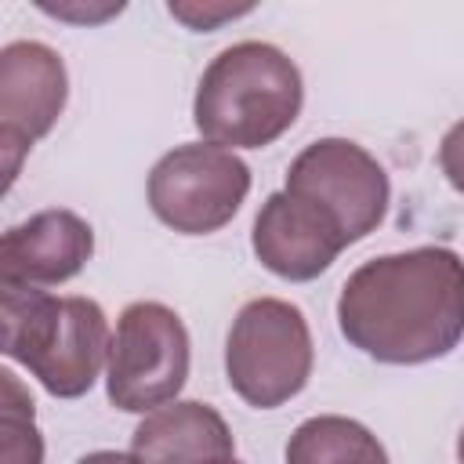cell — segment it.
Segmentation results:
<instances>
[{
  "label": "cell",
  "mask_w": 464,
  "mask_h": 464,
  "mask_svg": "<svg viewBox=\"0 0 464 464\" xmlns=\"http://www.w3.org/2000/svg\"><path fill=\"white\" fill-rule=\"evenodd\" d=\"M341 337L388 366L450 355L464 337V257L413 246L362 261L337 297Z\"/></svg>",
  "instance_id": "cell-1"
},
{
  "label": "cell",
  "mask_w": 464,
  "mask_h": 464,
  "mask_svg": "<svg viewBox=\"0 0 464 464\" xmlns=\"http://www.w3.org/2000/svg\"><path fill=\"white\" fill-rule=\"evenodd\" d=\"M304 105L301 69L265 40L225 47L199 76L192 123L218 149H265L283 138Z\"/></svg>",
  "instance_id": "cell-2"
},
{
  "label": "cell",
  "mask_w": 464,
  "mask_h": 464,
  "mask_svg": "<svg viewBox=\"0 0 464 464\" xmlns=\"http://www.w3.org/2000/svg\"><path fill=\"white\" fill-rule=\"evenodd\" d=\"M4 355L22 362L54 399H80L109 362V319L91 297L0 286Z\"/></svg>",
  "instance_id": "cell-3"
},
{
  "label": "cell",
  "mask_w": 464,
  "mask_h": 464,
  "mask_svg": "<svg viewBox=\"0 0 464 464\" xmlns=\"http://www.w3.org/2000/svg\"><path fill=\"white\" fill-rule=\"evenodd\" d=\"M315 362L308 319L279 297L246 301L225 337L228 388L254 410H276L304 392Z\"/></svg>",
  "instance_id": "cell-4"
},
{
  "label": "cell",
  "mask_w": 464,
  "mask_h": 464,
  "mask_svg": "<svg viewBox=\"0 0 464 464\" xmlns=\"http://www.w3.org/2000/svg\"><path fill=\"white\" fill-rule=\"evenodd\" d=\"M188 362L192 344L181 315L160 301H134L112 330L105 395L123 413H152L178 399L188 381Z\"/></svg>",
  "instance_id": "cell-5"
},
{
  "label": "cell",
  "mask_w": 464,
  "mask_h": 464,
  "mask_svg": "<svg viewBox=\"0 0 464 464\" xmlns=\"http://www.w3.org/2000/svg\"><path fill=\"white\" fill-rule=\"evenodd\" d=\"M250 192V167L210 141L174 145L149 170L152 214L181 236H210L225 228Z\"/></svg>",
  "instance_id": "cell-6"
},
{
  "label": "cell",
  "mask_w": 464,
  "mask_h": 464,
  "mask_svg": "<svg viewBox=\"0 0 464 464\" xmlns=\"http://www.w3.org/2000/svg\"><path fill=\"white\" fill-rule=\"evenodd\" d=\"M283 188L319 207L341 228L348 246L366 239L384 221L392 203L384 167L348 138H319L304 145L286 167Z\"/></svg>",
  "instance_id": "cell-7"
},
{
  "label": "cell",
  "mask_w": 464,
  "mask_h": 464,
  "mask_svg": "<svg viewBox=\"0 0 464 464\" xmlns=\"http://www.w3.org/2000/svg\"><path fill=\"white\" fill-rule=\"evenodd\" d=\"M69 98L65 62L40 40H14L0 51V152L7 185L22 156L58 123Z\"/></svg>",
  "instance_id": "cell-8"
},
{
  "label": "cell",
  "mask_w": 464,
  "mask_h": 464,
  "mask_svg": "<svg viewBox=\"0 0 464 464\" xmlns=\"http://www.w3.org/2000/svg\"><path fill=\"white\" fill-rule=\"evenodd\" d=\"M250 246L272 276L308 283L337 261L348 239L319 207L279 188L261 203L250 228Z\"/></svg>",
  "instance_id": "cell-9"
},
{
  "label": "cell",
  "mask_w": 464,
  "mask_h": 464,
  "mask_svg": "<svg viewBox=\"0 0 464 464\" xmlns=\"http://www.w3.org/2000/svg\"><path fill=\"white\" fill-rule=\"evenodd\" d=\"M94 228L72 210H40L0 239V286H58L83 272Z\"/></svg>",
  "instance_id": "cell-10"
},
{
  "label": "cell",
  "mask_w": 464,
  "mask_h": 464,
  "mask_svg": "<svg viewBox=\"0 0 464 464\" xmlns=\"http://www.w3.org/2000/svg\"><path fill=\"white\" fill-rule=\"evenodd\" d=\"M130 453L141 464H218L236 457V439L214 406L174 399L141 417Z\"/></svg>",
  "instance_id": "cell-11"
},
{
  "label": "cell",
  "mask_w": 464,
  "mask_h": 464,
  "mask_svg": "<svg viewBox=\"0 0 464 464\" xmlns=\"http://www.w3.org/2000/svg\"><path fill=\"white\" fill-rule=\"evenodd\" d=\"M286 464H388V450L366 424L319 413L301 420L286 439Z\"/></svg>",
  "instance_id": "cell-12"
},
{
  "label": "cell",
  "mask_w": 464,
  "mask_h": 464,
  "mask_svg": "<svg viewBox=\"0 0 464 464\" xmlns=\"http://www.w3.org/2000/svg\"><path fill=\"white\" fill-rule=\"evenodd\" d=\"M0 464H44V439L33 420V399L11 370H0Z\"/></svg>",
  "instance_id": "cell-13"
},
{
  "label": "cell",
  "mask_w": 464,
  "mask_h": 464,
  "mask_svg": "<svg viewBox=\"0 0 464 464\" xmlns=\"http://www.w3.org/2000/svg\"><path fill=\"white\" fill-rule=\"evenodd\" d=\"M167 11H170L181 25H188L192 33H214V29H218V25H225V22H236V18L250 14V11H254V4H199V0H170V4H167Z\"/></svg>",
  "instance_id": "cell-14"
},
{
  "label": "cell",
  "mask_w": 464,
  "mask_h": 464,
  "mask_svg": "<svg viewBox=\"0 0 464 464\" xmlns=\"http://www.w3.org/2000/svg\"><path fill=\"white\" fill-rule=\"evenodd\" d=\"M36 7L47 11V14H54V18H62V22H76V25H98V22H105V18H112V14L123 11L120 0H116V4H83V0H58V4H47V0H40Z\"/></svg>",
  "instance_id": "cell-15"
},
{
  "label": "cell",
  "mask_w": 464,
  "mask_h": 464,
  "mask_svg": "<svg viewBox=\"0 0 464 464\" xmlns=\"http://www.w3.org/2000/svg\"><path fill=\"white\" fill-rule=\"evenodd\" d=\"M439 167L446 181L464 196V120H457L439 141Z\"/></svg>",
  "instance_id": "cell-16"
},
{
  "label": "cell",
  "mask_w": 464,
  "mask_h": 464,
  "mask_svg": "<svg viewBox=\"0 0 464 464\" xmlns=\"http://www.w3.org/2000/svg\"><path fill=\"white\" fill-rule=\"evenodd\" d=\"M76 464H141L134 453H120V450H94V453H83Z\"/></svg>",
  "instance_id": "cell-17"
},
{
  "label": "cell",
  "mask_w": 464,
  "mask_h": 464,
  "mask_svg": "<svg viewBox=\"0 0 464 464\" xmlns=\"http://www.w3.org/2000/svg\"><path fill=\"white\" fill-rule=\"evenodd\" d=\"M457 460L464 464V428H460V435H457Z\"/></svg>",
  "instance_id": "cell-18"
},
{
  "label": "cell",
  "mask_w": 464,
  "mask_h": 464,
  "mask_svg": "<svg viewBox=\"0 0 464 464\" xmlns=\"http://www.w3.org/2000/svg\"><path fill=\"white\" fill-rule=\"evenodd\" d=\"M218 464H243V460H236V457H228V460H218Z\"/></svg>",
  "instance_id": "cell-19"
}]
</instances>
